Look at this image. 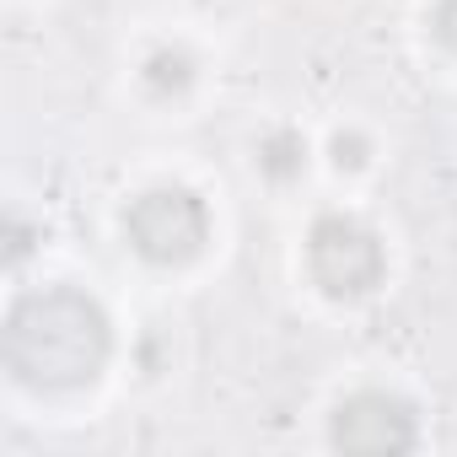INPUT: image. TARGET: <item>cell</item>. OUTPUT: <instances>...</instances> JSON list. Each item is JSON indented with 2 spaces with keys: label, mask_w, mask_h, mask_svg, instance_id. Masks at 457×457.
Segmentation results:
<instances>
[{
  "label": "cell",
  "mask_w": 457,
  "mask_h": 457,
  "mask_svg": "<svg viewBox=\"0 0 457 457\" xmlns=\"http://www.w3.org/2000/svg\"><path fill=\"white\" fill-rule=\"evenodd\" d=\"M113 328L119 323H113L108 302L76 280L17 286L12 312H6V377H12V387L33 393L44 403H65V398L92 393L119 355Z\"/></svg>",
  "instance_id": "6da1fadb"
},
{
  "label": "cell",
  "mask_w": 457,
  "mask_h": 457,
  "mask_svg": "<svg viewBox=\"0 0 457 457\" xmlns=\"http://www.w3.org/2000/svg\"><path fill=\"white\" fill-rule=\"evenodd\" d=\"M296 286L328 312H361L393 291L398 248L387 220L361 199H318L307 204L291 243Z\"/></svg>",
  "instance_id": "7a4b0ae2"
},
{
  "label": "cell",
  "mask_w": 457,
  "mask_h": 457,
  "mask_svg": "<svg viewBox=\"0 0 457 457\" xmlns=\"http://www.w3.org/2000/svg\"><path fill=\"white\" fill-rule=\"evenodd\" d=\"M113 237L151 280H194L220 253V204L188 172H151L113 204Z\"/></svg>",
  "instance_id": "3957f363"
},
{
  "label": "cell",
  "mask_w": 457,
  "mask_h": 457,
  "mask_svg": "<svg viewBox=\"0 0 457 457\" xmlns=\"http://www.w3.org/2000/svg\"><path fill=\"white\" fill-rule=\"evenodd\" d=\"M323 446L334 452H420L425 403L393 377H355L323 403Z\"/></svg>",
  "instance_id": "277c9868"
},
{
  "label": "cell",
  "mask_w": 457,
  "mask_h": 457,
  "mask_svg": "<svg viewBox=\"0 0 457 457\" xmlns=\"http://www.w3.org/2000/svg\"><path fill=\"white\" fill-rule=\"evenodd\" d=\"M124 87H129L140 113H151V119H188L215 87V60H210L204 38H194L188 28H151L129 49Z\"/></svg>",
  "instance_id": "5b68a950"
},
{
  "label": "cell",
  "mask_w": 457,
  "mask_h": 457,
  "mask_svg": "<svg viewBox=\"0 0 457 457\" xmlns=\"http://www.w3.org/2000/svg\"><path fill=\"white\" fill-rule=\"evenodd\" d=\"M243 167L248 178L275 194V199H296L323 178V151H318V129L302 124L296 113H270L248 129L243 140Z\"/></svg>",
  "instance_id": "8992f818"
},
{
  "label": "cell",
  "mask_w": 457,
  "mask_h": 457,
  "mask_svg": "<svg viewBox=\"0 0 457 457\" xmlns=\"http://www.w3.org/2000/svg\"><path fill=\"white\" fill-rule=\"evenodd\" d=\"M318 151H323V178H328L334 188H345V194L366 188V183L382 172V162H387L382 129H377L371 119H361V113L328 119V124L318 129Z\"/></svg>",
  "instance_id": "52a82bcc"
},
{
  "label": "cell",
  "mask_w": 457,
  "mask_h": 457,
  "mask_svg": "<svg viewBox=\"0 0 457 457\" xmlns=\"http://www.w3.org/2000/svg\"><path fill=\"white\" fill-rule=\"evenodd\" d=\"M420 44L441 71L457 76V0H420Z\"/></svg>",
  "instance_id": "ba28073f"
}]
</instances>
